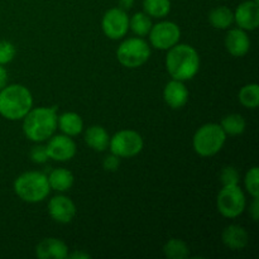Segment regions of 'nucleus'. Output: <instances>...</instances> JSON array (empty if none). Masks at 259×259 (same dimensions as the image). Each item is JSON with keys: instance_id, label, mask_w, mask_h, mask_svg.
I'll use <instances>...</instances> for the list:
<instances>
[{"instance_id": "obj_13", "label": "nucleus", "mask_w": 259, "mask_h": 259, "mask_svg": "<svg viewBox=\"0 0 259 259\" xmlns=\"http://www.w3.org/2000/svg\"><path fill=\"white\" fill-rule=\"evenodd\" d=\"M48 212L55 222L60 224H68L76 215V206L67 196H55L48 202Z\"/></svg>"}, {"instance_id": "obj_2", "label": "nucleus", "mask_w": 259, "mask_h": 259, "mask_svg": "<svg viewBox=\"0 0 259 259\" xmlns=\"http://www.w3.org/2000/svg\"><path fill=\"white\" fill-rule=\"evenodd\" d=\"M57 118V106L30 109L23 118V132L32 142H45L55 134Z\"/></svg>"}, {"instance_id": "obj_27", "label": "nucleus", "mask_w": 259, "mask_h": 259, "mask_svg": "<svg viewBox=\"0 0 259 259\" xmlns=\"http://www.w3.org/2000/svg\"><path fill=\"white\" fill-rule=\"evenodd\" d=\"M258 180H259V169L258 167H252L249 171L247 172L244 179L245 189L252 195V197L259 196V189H258Z\"/></svg>"}, {"instance_id": "obj_28", "label": "nucleus", "mask_w": 259, "mask_h": 259, "mask_svg": "<svg viewBox=\"0 0 259 259\" xmlns=\"http://www.w3.org/2000/svg\"><path fill=\"white\" fill-rule=\"evenodd\" d=\"M15 46L9 40H0V65L4 66L12 62L15 57Z\"/></svg>"}, {"instance_id": "obj_33", "label": "nucleus", "mask_w": 259, "mask_h": 259, "mask_svg": "<svg viewBox=\"0 0 259 259\" xmlns=\"http://www.w3.org/2000/svg\"><path fill=\"white\" fill-rule=\"evenodd\" d=\"M7 82H8V72L7 70L0 65V90L7 86Z\"/></svg>"}, {"instance_id": "obj_12", "label": "nucleus", "mask_w": 259, "mask_h": 259, "mask_svg": "<svg viewBox=\"0 0 259 259\" xmlns=\"http://www.w3.org/2000/svg\"><path fill=\"white\" fill-rule=\"evenodd\" d=\"M234 22L240 29L255 30L259 25L258 0H247L237 7L234 12Z\"/></svg>"}, {"instance_id": "obj_15", "label": "nucleus", "mask_w": 259, "mask_h": 259, "mask_svg": "<svg viewBox=\"0 0 259 259\" xmlns=\"http://www.w3.org/2000/svg\"><path fill=\"white\" fill-rule=\"evenodd\" d=\"M225 47L234 57H243L249 52L250 39L247 32L240 28L230 29L225 37Z\"/></svg>"}, {"instance_id": "obj_25", "label": "nucleus", "mask_w": 259, "mask_h": 259, "mask_svg": "<svg viewBox=\"0 0 259 259\" xmlns=\"http://www.w3.org/2000/svg\"><path fill=\"white\" fill-rule=\"evenodd\" d=\"M163 253L169 259H185L190 255L189 247L181 239H169L163 245Z\"/></svg>"}, {"instance_id": "obj_8", "label": "nucleus", "mask_w": 259, "mask_h": 259, "mask_svg": "<svg viewBox=\"0 0 259 259\" xmlns=\"http://www.w3.org/2000/svg\"><path fill=\"white\" fill-rule=\"evenodd\" d=\"M245 195L239 185L223 186L217 199V206L220 214L229 219L239 217L245 209Z\"/></svg>"}, {"instance_id": "obj_14", "label": "nucleus", "mask_w": 259, "mask_h": 259, "mask_svg": "<svg viewBox=\"0 0 259 259\" xmlns=\"http://www.w3.org/2000/svg\"><path fill=\"white\" fill-rule=\"evenodd\" d=\"M163 99L167 105L172 109L184 108L189 100V90L184 81L171 80L163 90Z\"/></svg>"}, {"instance_id": "obj_5", "label": "nucleus", "mask_w": 259, "mask_h": 259, "mask_svg": "<svg viewBox=\"0 0 259 259\" xmlns=\"http://www.w3.org/2000/svg\"><path fill=\"white\" fill-rule=\"evenodd\" d=\"M227 134L220 124L207 123L199 128L192 139L195 152L201 157H211L219 153L225 144Z\"/></svg>"}, {"instance_id": "obj_16", "label": "nucleus", "mask_w": 259, "mask_h": 259, "mask_svg": "<svg viewBox=\"0 0 259 259\" xmlns=\"http://www.w3.org/2000/svg\"><path fill=\"white\" fill-rule=\"evenodd\" d=\"M35 254L39 259H65L68 255V247L62 240L47 238L37 245Z\"/></svg>"}, {"instance_id": "obj_35", "label": "nucleus", "mask_w": 259, "mask_h": 259, "mask_svg": "<svg viewBox=\"0 0 259 259\" xmlns=\"http://www.w3.org/2000/svg\"><path fill=\"white\" fill-rule=\"evenodd\" d=\"M119 5L123 10H129L133 8L134 0H119Z\"/></svg>"}, {"instance_id": "obj_17", "label": "nucleus", "mask_w": 259, "mask_h": 259, "mask_svg": "<svg viewBox=\"0 0 259 259\" xmlns=\"http://www.w3.org/2000/svg\"><path fill=\"white\" fill-rule=\"evenodd\" d=\"M222 240L229 249L242 250L249 243V234L240 225L232 224L223 230Z\"/></svg>"}, {"instance_id": "obj_20", "label": "nucleus", "mask_w": 259, "mask_h": 259, "mask_svg": "<svg viewBox=\"0 0 259 259\" xmlns=\"http://www.w3.org/2000/svg\"><path fill=\"white\" fill-rule=\"evenodd\" d=\"M47 179L51 190H55V191L65 192L70 190L73 185L72 172L66 168L53 169L50 176H47Z\"/></svg>"}, {"instance_id": "obj_21", "label": "nucleus", "mask_w": 259, "mask_h": 259, "mask_svg": "<svg viewBox=\"0 0 259 259\" xmlns=\"http://www.w3.org/2000/svg\"><path fill=\"white\" fill-rule=\"evenodd\" d=\"M209 22L217 29H227L234 22V13L228 7H218L210 12Z\"/></svg>"}, {"instance_id": "obj_32", "label": "nucleus", "mask_w": 259, "mask_h": 259, "mask_svg": "<svg viewBox=\"0 0 259 259\" xmlns=\"http://www.w3.org/2000/svg\"><path fill=\"white\" fill-rule=\"evenodd\" d=\"M250 214H252V218L254 222H257L259 218V202L258 197H253V202L250 205Z\"/></svg>"}, {"instance_id": "obj_1", "label": "nucleus", "mask_w": 259, "mask_h": 259, "mask_svg": "<svg viewBox=\"0 0 259 259\" xmlns=\"http://www.w3.org/2000/svg\"><path fill=\"white\" fill-rule=\"evenodd\" d=\"M166 68L174 80H191L199 72V53L192 46L177 43L168 50L166 57Z\"/></svg>"}, {"instance_id": "obj_22", "label": "nucleus", "mask_w": 259, "mask_h": 259, "mask_svg": "<svg viewBox=\"0 0 259 259\" xmlns=\"http://www.w3.org/2000/svg\"><path fill=\"white\" fill-rule=\"evenodd\" d=\"M220 126L227 136L228 134L229 136H240L245 131L247 123L240 114H229L225 118H223Z\"/></svg>"}, {"instance_id": "obj_18", "label": "nucleus", "mask_w": 259, "mask_h": 259, "mask_svg": "<svg viewBox=\"0 0 259 259\" xmlns=\"http://www.w3.org/2000/svg\"><path fill=\"white\" fill-rule=\"evenodd\" d=\"M57 124L61 132L68 137L78 136L83 129L82 118L73 111H67V113H63L62 115L58 116Z\"/></svg>"}, {"instance_id": "obj_3", "label": "nucleus", "mask_w": 259, "mask_h": 259, "mask_svg": "<svg viewBox=\"0 0 259 259\" xmlns=\"http://www.w3.org/2000/svg\"><path fill=\"white\" fill-rule=\"evenodd\" d=\"M33 106V98L25 86L14 83L0 90V115L8 120H19Z\"/></svg>"}, {"instance_id": "obj_24", "label": "nucleus", "mask_w": 259, "mask_h": 259, "mask_svg": "<svg viewBox=\"0 0 259 259\" xmlns=\"http://www.w3.org/2000/svg\"><path fill=\"white\" fill-rule=\"evenodd\" d=\"M143 9L152 18H164L171 12L169 0H143Z\"/></svg>"}, {"instance_id": "obj_34", "label": "nucleus", "mask_w": 259, "mask_h": 259, "mask_svg": "<svg viewBox=\"0 0 259 259\" xmlns=\"http://www.w3.org/2000/svg\"><path fill=\"white\" fill-rule=\"evenodd\" d=\"M67 258H71V259H89V258H91V255L89 254V253L82 252V250H77V252H73V253H71V254H68Z\"/></svg>"}, {"instance_id": "obj_30", "label": "nucleus", "mask_w": 259, "mask_h": 259, "mask_svg": "<svg viewBox=\"0 0 259 259\" xmlns=\"http://www.w3.org/2000/svg\"><path fill=\"white\" fill-rule=\"evenodd\" d=\"M29 156H30V159H32L34 163H38V164L46 163L47 159H50V157H48V153H47V148H46V146H42V144H37V146L32 147Z\"/></svg>"}, {"instance_id": "obj_9", "label": "nucleus", "mask_w": 259, "mask_h": 259, "mask_svg": "<svg viewBox=\"0 0 259 259\" xmlns=\"http://www.w3.org/2000/svg\"><path fill=\"white\" fill-rule=\"evenodd\" d=\"M149 40L151 45L157 50L168 51L179 43L181 38L180 27L174 22H159L152 25L149 30Z\"/></svg>"}, {"instance_id": "obj_23", "label": "nucleus", "mask_w": 259, "mask_h": 259, "mask_svg": "<svg viewBox=\"0 0 259 259\" xmlns=\"http://www.w3.org/2000/svg\"><path fill=\"white\" fill-rule=\"evenodd\" d=\"M152 20L151 17L148 14H146L144 12L136 13L133 17L129 19V28L133 30L134 34H137L138 37H144L149 33L152 28Z\"/></svg>"}, {"instance_id": "obj_4", "label": "nucleus", "mask_w": 259, "mask_h": 259, "mask_svg": "<svg viewBox=\"0 0 259 259\" xmlns=\"http://www.w3.org/2000/svg\"><path fill=\"white\" fill-rule=\"evenodd\" d=\"M14 191L25 202H40L50 195L51 187L45 174L38 171L24 172L14 181Z\"/></svg>"}, {"instance_id": "obj_10", "label": "nucleus", "mask_w": 259, "mask_h": 259, "mask_svg": "<svg viewBox=\"0 0 259 259\" xmlns=\"http://www.w3.org/2000/svg\"><path fill=\"white\" fill-rule=\"evenodd\" d=\"M104 34L110 39H120L129 30V17L126 10L121 8H111L104 14L101 20Z\"/></svg>"}, {"instance_id": "obj_6", "label": "nucleus", "mask_w": 259, "mask_h": 259, "mask_svg": "<svg viewBox=\"0 0 259 259\" xmlns=\"http://www.w3.org/2000/svg\"><path fill=\"white\" fill-rule=\"evenodd\" d=\"M151 56V47L142 38L125 39L116 51V57L120 65L128 68H137L143 66Z\"/></svg>"}, {"instance_id": "obj_7", "label": "nucleus", "mask_w": 259, "mask_h": 259, "mask_svg": "<svg viewBox=\"0 0 259 259\" xmlns=\"http://www.w3.org/2000/svg\"><path fill=\"white\" fill-rule=\"evenodd\" d=\"M144 146L143 138L136 131L124 129L114 134L109 141L110 152L119 158H131L142 152Z\"/></svg>"}, {"instance_id": "obj_29", "label": "nucleus", "mask_w": 259, "mask_h": 259, "mask_svg": "<svg viewBox=\"0 0 259 259\" xmlns=\"http://www.w3.org/2000/svg\"><path fill=\"white\" fill-rule=\"evenodd\" d=\"M220 181H222L223 186L239 185V172L235 167H224L220 172Z\"/></svg>"}, {"instance_id": "obj_19", "label": "nucleus", "mask_w": 259, "mask_h": 259, "mask_svg": "<svg viewBox=\"0 0 259 259\" xmlns=\"http://www.w3.org/2000/svg\"><path fill=\"white\" fill-rule=\"evenodd\" d=\"M109 141H110V137H109L105 128H103L101 125H91L85 133L86 144L94 151H105L109 147Z\"/></svg>"}, {"instance_id": "obj_31", "label": "nucleus", "mask_w": 259, "mask_h": 259, "mask_svg": "<svg viewBox=\"0 0 259 259\" xmlns=\"http://www.w3.org/2000/svg\"><path fill=\"white\" fill-rule=\"evenodd\" d=\"M120 166V158L115 154L111 153L110 156H106L103 161V167L108 172H115Z\"/></svg>"}, {"instance_id": "obj_11", "label": "nucleus", "mask_w": 259, "mask_h": 259, "mask_svg": "<svg viewBox=\"0 0 259 259\" xmlns=\"http://www.w3.org/2000/svg\"><path fill=\"white\" fill-rule=\"evenodd\" d=\"M46 148H47L48 157L57 162L70 161L76 154V143L71 137L66 134L51 137Z\"/></svg>"}, {"instance_id": "obj_26", "label": "nucleus", "mask_w": 259, "mask_h": 259, "mask_svg": "<svg viewBox=\"0 0 259 259\" xmlns=\"http://www.w3.org/2000/svg\"><path fill=\"white\" fill-rule=\"evenodd\" d=\"M239 101L248 109H255L259 105V88L257 83H248L239 91Z\"/></svg>"}]
</instances>
